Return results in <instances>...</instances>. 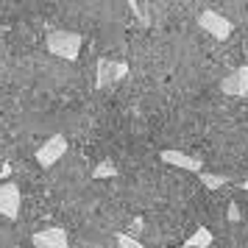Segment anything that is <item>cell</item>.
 <instances>
[{
    "label": "cell",
    "instance_id": "1",
    "mask_svg": "<svg viewBox=\"0 0 248 248\" xmlns=\"http://www.w3.org/2000/svg\"><path fill=\"white\" fill-rule=\"evenodd\" d=\"M45 45H47V53L64 59V62H76L78 53H81L84 39H81V34H76V31H50Z\"/></svg>",
    "mask_w": 248,
    "mask_h": 248
},
{
    "label": "cell",
    "instance_id": "2",
    "mask_svg": "<svg viewBox=\"0 0 248 248\" xmlns=\"http://www.w3.org/2000/svg\"><path fill=\"white\" fill-rule=\"evenodd\" d=\"M198 25H201L203 31L209 36H215V39H229L232 36V31H234V25H232V20L226 17V14L215 12V9H206V12H201V17H198Z\"/></svg>",
    "mask_w": 248,
    "mask_h": 248
},
{
    "label": "cell",
    "instance_id": "6",
    "mask_svg": "<svg viewBox=\"0 0 248 248\" xmlns=\"http://www.w3.org/2000/svg\"><path fill=\"white\" fill-rule=\"evenodd\" d=\"M125 73H128V64L125 62H109V59H101L98 62V78H95V87L98 90H103V87H109V84H114V81L125 78Z\"/></svg>",
    "mask_w": 248,
    "mask_h": 248
},
{
    "label": "cell",
    "instance_id": "14",
    "mask_svg": "<svg viewBox=\"0 0 248 248\" xmlns=\"http://www.w3.org/2000/svg\"><path fill=\"white\" fill-rule=\"evenodd\" d=\"M131 232H142V220H140V217H137L134 223H131Z\"/></svg>",
    "mask_w": 248,
    "mask_h": 248
},
{
    "label": "cell",
    "instance_id": "16",
    "mask_svg": "<svg viewBox=\"0 0 248 248\" xmlns=\"http://www.w3.org/2000/svg\"><path fill=\"white\" fill-rule=\"evenodd\" d=\"M246 248H248V243H246Z\"/></svg>",
    "mask_w": 248,
    "mask_h": 248
},
{
    "label": "cell",
    "instance_id": "9",
    "mask_svg": "<svg viewBox=\"0 0 248 248\" xmlns=\"http://www.w3.org/2000/svg\"><path fill=\"white\" fill-rule=\"evenodd\" d=\"M212 243H215V234L209 232V229L198 226V229L184 240V248H212Z\"/></svg>",
    "mask_w": 248,
    "mask_h": 248
},
{
    "label": "cell",
    "instance_id": "3",
    "mask_svg": "<svg viewBox=\"0 0 248 248\" xmlns=\"http://www.w3.org/2000/svg\"><path fill=\"white\" fill-rule=\"evenodd\" d=\"M64 154H67V137L53 134V137H47V142L36 151V162H39L42 168H53Z\"/></svg>",
    "mask_w": 248,
    "mask_h": 248
},
{
    "label": "cell",
    "instance_id": "15",
    "mask_svg": "<svg viewBox=\"0 0 248 248\" xmlns=\"http://www.w3.org/2000/svg\"><path fill=\"white\" fill-rule=\"evenodd\" d=\"M240 190H246V192H248V179H246V181H240Z\"/></svg>",
    "mask_w": 248,
    "mask_h": 248
},
{
    "label": "cell",
    "instance_id": "12",
    "mask_svg": "<svg viewBox=\"0 0 248 248\" xmlns=\"http://www.w3.org/2000/svg\"><path fill=\"white\" fill-rule=\"evenodd\" d=\"M114 240H117V246H120V248H142V243H140L137 237H131L128 232H117Z\"/></svg>",
    "mask_w": 248,
    "mask_h": 248
},
{
    "label": "cell",
    "instance_id": "4",
    "mask_svg": "<svg viewBox=\"0 0 248 248\" xmlns=\"http://www.w3.org/2000/svg\"><path fill=\"white\" fill-rule=\"evenodd\" d=\"M20 206H23V195H20V187L14 181H6L0 184V215L9 217V220H17L20 215Z\"/></svg>",
    "mask_w": 248,
    "mask_h": 248
},
{
    "label": "cell",
    "instance_id": "7",
    "mask_svg": "<svg viewBox=\"0 0 248 248\" xmlns=\"http://www.w3.org/2000/svg\"><path fill=\"white\" fill-rule=\"evenodd\" d=\"M159 156H162V162H168L173 168L187 170V173H201L203 170L201 156H190V154H181V151H162Z\"/></svg>",
    "mask_w": 248,
    "mask_h": 248
},
{
    "label": "cell",
    "instance_id": "5",
    "mask_svg": "<svg viewBox=\"0 0 248 248\" xmlns=\"http://www.w3.org/2000/svg\"><path fill=\"white\" fill-rule=\"evenodd\" d=\"M31 243L36 248H70V237H67V229L47 226V229H42V232H36L31 237Z\"/></svg>",
    "mask_w": 248,
    "mask_h": 248
},
{
    "label": "cell",
    "instance_id": "10",
    "mask_svg": "<svg viewBox=\"0 0 248 248\" xmlns=\"http://www.w3.org/2000/svg\"><path fill=\"white\" fill-rule=\"evenodd\" d=\"M92 179H117V168H114V162H109V159H103V162H98L95 165V170H92Z\"/></svg>",
    "mask_w": 248,
    "mask_h": 248
},
{
    "label": "cell",
    "instance_id": "8",
    "mask_svg": "<svg viewBox=\"0 0 248 248\" xmlns=\"http://www.w3.org/2000/svg\"><path fill=\"white\" fill-rule=\"evenodd\" d=\"M220 90L226 95H248V64L237 67L234 73H229L223 81H220Z\"/></svg>",
    "mask_w": 248,
    "mask_h": 248
},
{
    "label": "cell",
    "instance_id": "11",
    "mask_svg": "<svg viewBox=\"0 0 248 248\" xmlns=\"http://www.w3.org/2000/svg\"><path fill=\"white\" fill-rule=\"evenodd\" d=\"M201 181H203V187H206V190H220V187H226V176H217V173H206V170H203L201 173Z\"/></svg>",
    "mask_w": 248,
    "mask_h": 248
},
{
    "label": "cell",
    "instance_id": "13",
    "mask_svg": "<svg viewBox=\"0 0 248 248\" xmlns=\"http://www.w3.org/2000/svg\"><path fill=\"white\" fill-rule=\"evenodd\" d=\"M229 220H232V223L240 220V209H237V203H229Z\"/></svg>",
    "mask_w": 248,
    "mask_h": 248
}]
</instances>
